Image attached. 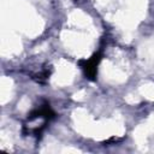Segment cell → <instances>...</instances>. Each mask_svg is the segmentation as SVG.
Returning a JSON list of instances; mask_svg holds the SVG:
<instances>
[{"mask_svg":"<svg viewBox=\"0 0 154 154\" xmlns=\"http://www.w3.org/2000/svg\"><path fill=\"white\" fill-rule=\"evenodd\" d=\"M100 59H101L100 53H96V54H94L90 59L83 61L82 67H83L85 75L88 76V78H90V79H94V78H95L96 71H97V65H99Z\"/></svg>","mask_w":154,"mask_h":154,"instance_id":"obj_1","label":"cell"}]
</instances>
